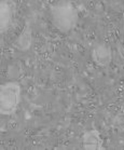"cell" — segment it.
<instances>
[{
	"mask_svg": "<svg viewBox=\"0 0 124 150\" xmlns=\"http://www.w3.org/2000/svg\"><path fill=\"white\" fill-rule=\"evenodd\" d=\"M53 25L62 33H68L73 29L78 21V12L70 2H61L51 8Z\"/></svg>",
	"mask_w": 124,
	"mask_h": 150,
	"instance_id": "1",
	"label": "cell"
},
{
	"mask_svg": "<svg viewBox=\"0 0 124 150\" xmlns=\"http://www.w3.org/2000/svg\"><path fill=\"white\" fill-rule=\"evenodd\" d=\"M21 102V86L16 82H8L0 88V112L9 116L16 110Z\"/></svg>",
	"mask_w": 124,
	"mask_h": 150,
	"instance_id": "2",
	"label": "cell"
},
{
	"mask_svg": "<svg viewBox=\"0 0 124 150\" xmlns=\"http://www.w3.org/2000/svg\"><path fill=\"white\" fill-rule=\"evenodd\" d=\"M111 51L107 45H97L92 50V58L99 66H107L111 62Z\"/></svg>",
	"mask_w": 124,
	"mask_h": 150,
	"instance_id": "3",
	"label": "cell"
},
{
	"mask_svg": "<svg viewBox=\"0 0 124 150\" xmlns=\"http://www.w3.org/2000/svg\"><path fill=\"white\" fill-rule=\"evenodd\" d=\"M83 148L86 150H97L103 149V142L100 138L99 132L96 130L87 131L83 134L82 137Z\"/></svg>",
	"mask_w": 124,
	"mask_h": 150,
	"instance_id": "4",
	"label": "cell"
},
{
	"mask_svg": "<svg viewBox=\"0 0 124 150\" xmlns=\"http://www.w3.org/2000/svg\"><path fill=\"white\" fill-rule=\"evenodd\" d=\"M15 47L18 51L22 52H26L31 48V33L28 27L25 28L23 33L17 37L15 40Z\"/></svg>",
	"mask_w": 124,
	"mask_h": 150,
	"instance_id": "5",
	"label": "cell"
},
{
	"mask_svg": "<svg viewBox=\"0 0 124 150\" xmlns=\"http://www.w3.org/2000/svg\"><path fill=\"white\" fill-rule=\"evenodd\" d=\"M0 23H1V31L4 33L9 28L12 20V10L7 1H1V9H0Z\"/></svg>",
	"mask_w": 124,
	"mask_h": 150,
	"instance_id": "6",
	"label": "cell"
}]
</instances>
